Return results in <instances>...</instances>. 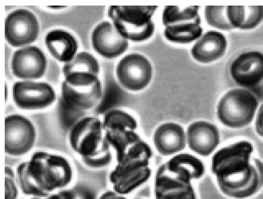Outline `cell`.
Returning <instances> with one entry per match:
<instances>
[{"label":"cell","instance_id":"cell-1","mask_svg":"<svg viewBox=\"0 0 263 199\" xmlns=\"http://www.w3.org/2000/svg\"><path fill=\"white\" fill-rule=\"evenodd\" d=\"M253 152L251 143L242 140L220 149L212 157V172L224 195L246 198L263 186V163L253 156Z\"/></svg>","mask_w":263,"mask_h":199},{"label":"cell","instance_id":"cell-2","mask_svg":"<svg viewBox=\"0 0 263 199\" xmlns=\"http://www.w3.org/2000/svg\"><path fill=\"white\" fill-rule=\"evenodd\" d=\"M23 194L33 197L48 195L63 189L73 179V169L64 156L45 151L34 152L15 170Z\"/></svg>","mask_w":263,"mask_h":199},{"label":"cell","instance_id":"cell-3","mask_svg":"<svg viewBox=\"0 0 263 199\" xmlns=\"http://www.w3.org/2000/svg\"><path fill=\"white\" fill-rule=\"evenodd\" d=\"M68 139L71 149L86 166L101 169L111 162L113 150L98 117L85 116L77 120L69 129Z\"/></svg>","mask_w":263,"mask_h":199},{"label":"cell","instance_id":"cell-4","mask_svg":"<svg viewBox=\"0 0 263 199\" xmlns=\"http://www.w3.org/2000/svg\"><path fill=\"white\" fill-rule=\"evenodd\" d=\"M157 6H111L108 14L119 33L127 40L141 42L154 32L152 17Z\"/></svg>","mask_w":263,"mask_h":199},{"label":"cell","instance_id":"cell-5","mask_svg":"<svg viewBox=\"0 0 263 199\" xmlns=\"http://www.w3.org/2000/svg\"><path fill=\"white\" fill-rule=\"evenodd\" d=\"M258 105L255 95L246 89L229 91L220 100L217 108L219 121L231 128H240L253 120Z\"/></svg>","mask_w":263,"mask_h":199},{"label":"cell","instance_id":"cell-6","mask_svg":"<svg viewBox=\"0 0 263 199\" xmlns=\"http://www.w3.org/2000/svg\"><path fill=\"white\" fill-rule=\"evenodd\" d=\"M61 94L64 101L73 108L89 110L99 103L102 88L97 76L74 73L65 77L61 85Z\"/></svg>","mask_w":263,"mask_h":199},{"label":"cell","instance_id":"cell-7","mask_svg":"<svg viewBox=\"0 0 263 199\" xmlns=\"http://www.w3.org/2000/svg\"><path fill=\"white\" fill-rule=\"evenodd\" d=\"M106 138L117 157L142 138L135 118L119 109H111L102 118Z\"/></svg>","mask_w":263,"mask_h":199},{"label":"cell","instance_id":"cell-8","mask_svg":"<svg viewBox=\"0 0 263 199\" xmlns=\"http://www.w3.org/2000/svg\"><path fill=\"white\" fill-rule=\"evenodd\" d=\"M193 179L167 161L157 169L154 180L156 199H197Z\"/></svg>","mask_w":263,"mask_h":199},{"label":"cell","instance_id":"cell-9","mask_svg":"<svg viewBox=\"0 0 263 199\" xmlns=\"http://www.w3.org/2000/svg\"><path fill=\"white\" fill-rule=\"evenodd\" d=\"M36 131L34 124L27 117L11 114L5 119V152L11 156L27 154L34 146Z\"/></svg>","mask_w":263,"mask_h":199},{"label":"cell","instance_id":"cell-10","mask_svg":"<svg viewBox=\"0 0 263 199\" xmlns=\"http://www.w3.org/2000/svg\"><path fill=\"white\" fill-rule=\"evenodd\" d=\"M39 32V24L35 15L25 9H17L10 12L5 21V37L14 47L34 42Z\"/></svg>","mask_w":263,"mask_h":199},{"label":"cell","instance_id":"cell-11","mask_svg":"<svg viewBox=\"0 0 263 199\" xmlns=\"http://www.w3.org/2000/svg\"><path fill=\"white\" fill-rule=\"evenodd\" d=\"M120 83L126 89L140 91L149 83L153 73L150 62L139 53H130L118 63L116 69Z\"/></svg>","mask_w":263,"mask_h":199},{"label":"cell","instance_id":"cell-12","mask_svg":"<svg viewBox=\"0 0 263 199\" xmlns=\"http://www.w3.org/2000/svg\"><path fill=\"white\" fill-rule=\"evenodd\" d=\"M15 105L24 110H39L50 105L55 99L53 88L45 82L18 81L12 87Z\"/></svg>","mask_w":263,"mask_h":199},{"label":"cell","instance_id":"cell-13","mask_svg":"<svg viewBox=\"0 0 263 199\" xmlns=\"http://www.w3.org/2000/svg\"><path fill=\"white\" fill-rule=\"evenodd\" d=\"M230 71L238 85L245 87L257 85L263 79V53L249 51L240 54L232 62Z\"/></svg>","mask_w":263,"mask_h":199},{"label":"cell","instance_id":"cell-14","mask_svg":"<svg viewBox=\"0 0 263 199\" xmlns=\"http://www.w3.org/2000/svg\"><path fill=\"white\" fill-rule=\"evenodd\" d=\"M13 74L21 79H37L44 74L46 59L43 51L35 46H28L16 50L11 59Z\"/></svg>","mask_w":263,"mask_h":199},{"label":"cell","instance_id":"cell-15","mask_svg":"<svg viewBox=\"0 0 263 199\" xmlns=\"http://www.w3.org/2000/svg\"><path fill=\"white\" fill-rule=\"evenodd\" d=\"M91 42L96 51L107 59L119 56L128 46V40L108 21H103L95 27L91 34Z\"/></svg>","mask_w":263,"mask_h":199},{"label":"cell","instance_id":"cell-16","mask_svg":"<svg viewBox=\"0 0 263 199\" xmlns=\"http://www.w3.org/2000/svg\"><path fill=\"white\" fill-rule=\"evenodd\" d=\"M186 142L194 153L202 157L211 155L219 144L220 136L214 124L205 121L191 123L186 131Z\"/></svg>","mask_w":263,"mask_h":199},{"label":"cell","instance_id":"cell-17","mask_svg":"<svg viewBox=\"0 0 263 199\" xmlns=\"http://www.w3.org/2000/svg\"><path fill=\"white\" fill-rule=\"evenodd\" d=\"M153 140L157 152L165 156L181 153L187 145L186 131L174 122L159 125L154 132Z\"/></svg>","mask_w":263,"mask_h":199},{"label":"cell","instance_id":"cell-18","mask_svg":"<svg viewBox=\"0 0 263 199\" xmlns=\"http://www.w3.org/2000/svg\"><path fill=\"white\" fill-rule=\"evenodd\" d=\"M227 45V39L222 33L209 31L194 44L191 53L194 59L198 62H211L223 56Z\"/></svg>","mask_w":263,"mask_h":199},{"label":"cell","instance_id":"cell-19","mask_svg":"<svg viewBox=\"0 0 263 199\" xmlns=\"http://www.w3.org/2000/svg\"><path fill=\"white\" fill-rule=\"evenodd\" d=\"M45 43L50 53L58 60L69 62L73 59L78 49V43L69 32L61 29L48 32Z\"/></svg>","mask_w":263,"mask_h":199},{"label":"cell","instance_id":"cell-20","mask_svg":"<svg viewBox=\"0 0 263 199\" xmlns=\"http://www.w3.org/2000/svg\"><path fill=\"white\" fill-rule=\"evenodd\" d=\"M227 15L234 28L252 29L263 19V6H228Z\"/></svg>","mask_w":263,"mask_h":199},{"label":"cell","instance_id":"cell-21","mask_svg":"<svg viewBox=\"0 0 263 199\" xmlns=\"http://www.w3.org/2000/svg\"><path fill=\"white\" fill-rule=\"evenodd\" d=\"M201 21L187 22L166 26V39L177 43H190L199 39L202 33Z\"/></svg>","mask_w":263,"mask_h":199},{"label":"cell","instance_id":"cell-22","mask_svg":"<svg viewBox=\"0 0 263 199\" xmlns=\"http://www.w3.org/2000/svg\"><path fill=\"white\" fill-rule=\"evenodd\" d=\"M198 6H166L162 13V23L166 26L187 22L201 21Z\"/></svg>","mask_w":263,"mask_h":199},{"label":"cell","instance_id":"cell-23","mask_svg":"<svg viewBox=\"0 0 263 199\" xmlns=\"http://www.w3.org/2000/svg\"><path fill=\"white\" fill-rule=\"evenodd\" d=\"M62 70L65 77L74 73H86L97 76L99 72V65L91 54L83 51L65 64Z\"/></svg>","mask_w":263,"mask_h":199},{"label":"cell","instance_id":"cell-24","mask_svg":"<svg viewBox=\"0 0 263 199\" xmlns=\"http://www.w3.org/2000/svg\"><path fill=\"white\" fill-rule=\"evenodd\" d=\"M205 17L207 23L213 27L223 30L234 28L228 19L226 6H206Z\"/></svg>","mask_w":263,"mask_h":199},{"label":"cell","instance_id":"cell-25","mask_svg":"<svg viewBox=\"0 0 263 199\" xmlns=\"http://www.w3.org/2000/svg\"><path fill=\"white\" fill-rule=\"evenodd\" d=\"M5 199H17L18 184L15 171L9 166L5 167Z\"/></svg>","mask_w":263,"mask_h":199},{"label":"cell","instance_id":"cell-26","mask_svg":"<svg viewBox=\"0 0 263 199\" xmlns=\"http://www.w3.org/2000/svg\"><path fill=\"white\" fill-rule=\"evenodd\" d=\"M30 199H68L67 191V189H63L46 196L32 197Z\"/></svg>","mask_w":263,"mask_h":199},{"label":"cell","instance_id":"cell-27","mask_svg":"<svg viewBox=\"0 0 263 199\" xmlns=\"http://www.w3.org/2000/svg\"><path fill=\"white\" fill-rule=\"evenodd\" d=\"M255 128L257 134L263 137V104L260 106L256 117Z\"/></svg>","mask_w":263,"mask_h":199},{"label":"cell","instance_id":"cell-28","mask_svg":"<svg viewBox=\"0 0 263 199\" xmlns=\"http://www.w3.org/2000/svg\"><path fill=\"white\" fill-rule=\"evenodd\" d=\"M99 199H127L123 195L117 193L114 190H108L104 192Z\"/></svg>","mask_w":263,"mask_h":199},{"label":"cell","instance_id":"cell-29","mask_svg":"<svg viewBox=\"0 0 263 199\" xmlns=\"http://www.w3.org/2000/svg\"><path fill=\"white\" fill-rule=\"evenodd\" d=\"M49 7L55 9V8H63V7H65V6H49Z\"/></svg>","mask_w":263,"mask_h":199},{"label":"cell","instance_id":"cell-30","mask_svg":"<svg viewBox=\"0 0 263 199\" xmlns=\"http://www.w3.org/2000/svg\"><path fill=\"white\" fill-rule=\"evenodd\" d=\"M136 199H139V198H136Z\"/></svg>","mask_w":263,"mask_h":199}]
</instances>
